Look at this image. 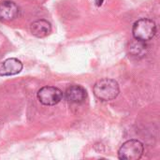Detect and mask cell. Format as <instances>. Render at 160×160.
<instances>
[{
    "mask_svg": "<svg viewBox=\"0 0 160 160\" xmlns=\"http://www.w3.org/2000/svg\"><path fill=\"white\" fill-rule=\"evenodd\" d=\"M148 51V46L145 43V41L134 39L129 42L128 45V52L131 56L136 58H142L143 57Z\"/></svg>",
    "mask_w": 160,
    "mask_h": 160,
    "instance_id": "obj_9",
    "label": "cell"
},
{
    "mask_svg": "<svg viewBox=\"0 0 160 160\" xmlns=\"http://www.w3.org/2000/svg\"><path fill=\"white\" fill-rule=\"evenodd\" d=\"M19 14L18 6L9 0H6L0 3V20L12 21Z\"/></svg>",
    "mask_w": 160,
    "mask_h": 160,
    "instance_id": "obj_6",
    "label": "cell"
},
{
    "mask_svg": "<svg viewBox=\"0 0 160 160\" xmlns=\"http://www.w3.org/2000/svg\"><path fill=\"white\" fill-rule=\"evenodd\" d=\"M95 96L102 101H110L117 98L119 95L118 82L112 79H102L98 81L93 88Z\"/></svg>",
    "mask_w": 160,
    "mask_h": 160,
    "instance_id": "obj_1",
    "label": "cell"
},
{
    "mask_svg": "<svg viewBox=\"0 0 160 160\" xmlns=\"http://www.w3.org/2000/svg\"><path fill=\"white\" fill-rule=\"evenodd\" d=\"M143 144L138 140H129L123 143L118 151V158L123 160H138L143 154Z\"/></svg>",
    "mask_w": 160,
    "mask_h": 160,
    "instance_id": "obj_3",
    "label": "cell"
},
{
    "mask_svg": "<svg viewBox=\"0 0 160 160\" xmlns=\"http://www.w3.org/2000/svg\"><path fill=\"white\" fill-rule=\"evenodd\" d=\"M30 31L37 38H44L51 33L52 26L46 20H38L31 23Z\"/></svg>",
    "mask_w": 160,
    "mask_h": 160,
    "instance_id": "obj_8",
    "label": "cell"
},
{
    "mask_svg": "<svg viewBox=\"0 0 160 160\" xmlns=\"http://www.w3.org/2000/svg\"><path fill=\"white\" fill-rule=\"evenodd\" d=\"M22 69V63L17 58H8L0 63V77L12 76L20 73Z\"/></svg>",
    "mask_w": 160,
    "mask_h": 160,
    "instance_id": "obj_5",
    "label": "cell"
},
{
    "mask_svg": "<svg viewBox=\"0 0 160 160\" xmlns=\"http://www.w3.org/2000/svg\"><path fill=\"white\" fill-rule=\"evenodd\" d=\"M157 33V24L151 19L142 18L136 21L132 27V34L134 38L148 41L152 39Z\"/></svg>",
    "mask_w": 160,
    "mask_h": 160,
    "instance_id": "obj_2",
    "label": "cell"
},
{
    "mask_svg": "<svg viewBox=\"0 0 160 160\" xmlns=\"http://www.w3.org/2000/svg\"><path fill=\"white\" fill-rule=\"evenodd\" d=\"M38 99L45 106H54L63 98V92L54 86H44L38 91Z\"/></svg>",
    "mask_w": 160,
    "mask_h": 160,
    "instance_id": "obj_4",
    "label": "cell"
},
{
    "mask_svg": "<svg viewBox=\"0 0 160 160\" xmlns=\"http://www.w3.org/2000/svg\"><path fill=\"white\" fill-rule=\"evenodd\" d=\"M87 97L86 90L81 85H71L66 91V98L69 102L80 104L82 103Z\"/></svg>",
    "mask_w": 160,
    "mask_h": 160,
    "instance_id": "obj_7",
    "label": "cell"
}]
</instances>
